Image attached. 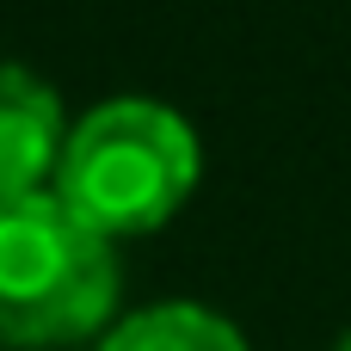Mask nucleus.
Here are the masks:
<instances>
[{
  "mask_svg": "<svg viewBox=\"0 0 351 351\" xmlns=\"http://www.w3.org/2000/svg\"><path fill=\"white\" fill-rule=\"evenodd\" d=\"M117 308V253L56 191L0 204V346H80Z\"/></svg>",
  "mask_w": 351,
  "mask_h": 351,
  "instance_id": "2",
  "label": "nucleus"
},
{
  "mask_svg": "<svg viewBox=\"0 0 351 351\" xmlns=\"http://www.w3.org/2000/svg\"><path fill=\"white\" fill-rule=\"evenodd\" d=\"M99 351H247V339L204 302H154L142 315H123Z\"/></svg>",
  "mask_w": 351,
  "mask_h": 351,
  "instance_id": "4",
  "label": "nucleus"
},
{
  "mask_svg": "<svg viewBox=\"0 0 351 351\" xmlns=\"http://www.w3.org/2000/svg\"><path fill=\"white\" fill-rule=\"evenodd\" d=\"M197 167H204L197 130L173 105L111 99L68 130V148L56 167V197L105 241L148 234L191 197Z\"/></svg>",
  "mask_w": 351,
  "mask_h": 351,
  "instance_id": "1",
  "label": "nucleus"
},
{
  "mask_svg": "<svg viewBox=\"0 0 351 351\" xmlns=\"http://www.w3.org/2000/svg\"><path fill=\"white\" fill-rule=\"evenodd\" d=\"M68 117L49 80H37L19 62H0V204L37 197L43 179L62 167Z\"/></svg>",
  "mask_w": 351,
  "mask_h": 351,
  "instance_id": "3",
  "label": "nucleus"
},
{
  "mask_svg": "<svg viewBox=\"0 0 351 351\" xmlns=\"http://www.w3.org/2000/svg\"><path fill=\"white\" fill-rule=\"evenodd\" d=\"M333 351H351V333H339V346H333Z\"/></svg>",
  "mask_w": 351,
  "mask_h": 351,
  "instance_id": "5",
  "label": "nucleus"
}]
</instances>
